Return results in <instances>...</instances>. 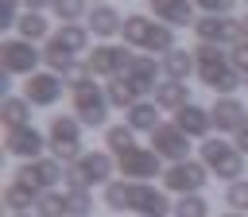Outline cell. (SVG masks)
Masks as SVG:
<instances>
[{
  "mask_svg": "<svg viewBox=\"0 0 248 217\" xmlns=\"http://www.w3.org/2000/svg\"><path fill=\"white\" fill-rule=\"evenodd\" d=\"M194 58H198V81L209 85L217 97H232L236 85H244V78L236 74L232 58L225 46H213V43H198L194 46Z\"/></svg>",
  "mask_w": 248,
  "mask_h": 217,
  "instance_id": "6da1fadb",
  "label": "cell"
},
{
  "mask_svg": "<svg viewBox=\"0 0 248 217\" xmlns=\"http://www.w3.org/2000/svg\"><path fill=\"white\" fill-rule=\"evenodd\" d=\"M116 155L112 151H81L66 167V194L70 190H89V186H108L116 174Z\"/></svg>",
  "mask_w": 248,
  "mask_h": 217,
  "instance_id": "7a4b0ae2",
  "label": "cell"
},
{
  "mask_svg": "<svg viewBox=\"0 0 248 217\" xmlns=\"http://www.w3.org/2000/svg\"><path fill=\"white\" fill-rule=\"evenodd\" d=\"M124 43L128 46H136V50H155V58H163V54H170L174 50V27H167V23H159V19H147V16H128L124 19Z\"/></svg>",
  "mask_w": 248,
  "mask_h": 217,
  "instance_id": "3957f363",
  "label": "cell"
},
{
  "mask_svg": "<svg viewBox=\"0 0 248 217\" xmlns=\"http://www.w3.org/2000/svg\"><path fill=\"white\" fill-rule=\"evenodd\" d=\"M85 46H89V27H85V23H62V27L46 39V46H43V62H46L54 74H62V70L74 62V54L85 50Z\"/></svg>",
  "mask_w": 248,
  "mask_h": 217,
  "instance_id": "277c9868",
  "label": "cell"
},
{
  "mask_svg": "<svg viewBox=\"0 0 248 217\" xmlns=\"http://www.w3.org/2000/svg\"><path fill=\"white\" fill-rule=\"evenodd\" d=\"M198 159L209 167V174H217V178H225V182H240V174H244V151L236 147V143H229V140H202V147H198Z\"/></svg>",
  "mask_w": 248,
  "mask_h": 217,
  "instance_id": "5b68a950",
  "label": "cell"
},
{
  "mask_svg": "<svg viewBox=\"0 0 248 217\" xmlns=\"http://www.w3.org/2000/svg\"><path fill=\"white\" fill-rule=\"evenodd\" d=\"M70 108H74V116L81 120V128H108V108H112V105H108V93L97 89V81L74 89Z\"/></svg>",
  "mask_w": 248,
  "mask_h": 217,
  "instance_id": "8992f818",
  "label": "cell"
},
{
  "mask_svg": "<svg viewBox=\"0 0 248 217\" xmlns=\"http://www.w3.org/2000/svg\"><path fill=\"white\" fill-rule=\"evenodd\" d=\"M46 147H50V159L74 163V159L81 155V120L58 112V116L46 124Z\"/></svg>",
  "mask_w": 248,
  "mask_h": 217,
  "instance_id": "52a82bcc",
  "label": "cell"
},
{
  "mask_svg": "<svg viewBox=\"0 0 248 217\" xmlns=\"http://www.w3.org/2000/svg\"><path fill=\"white\" fill-rule=\"evenodd\" d=\"M205 182H209V167H205L202 159H182V163H170V167L163 170V190H167V194H178V198L202 194Z\"/></svg>",
  "mask_w": 248,
  "mask_h": 217,
  "instance_id": "ba28073f",
  "label": "cell"
},
{
  "mask_svg": "<svg viewBox=\"0 0 248 217\" xmlns=\"http://www.w3.org/2000/svg\"><path fill=\"white\" fill-rule=\"evenodd\" d=\"M128 209H132L136 217H167V213H174V202L167 198L163 186L132 182V186H128Z\"/></svg>",
  "mask_w": 248,
  "mask_h": 217,
  "instance_id": "9c48e42d",
  "label": "cell"
},
{
  "mask_svg": "<svg viewBox=\"0 0 248 217\" xmlns=\"http://www.w3.org/2000/svg\"><path fill=\"white\" fill-rule=\"evenodd\" d=\"M39 62H43V50H35V43L27 39H4V78H31L39 74Z\"/></svg>",
  "mask_w": 248,
  "mask_h": 217,
  "instance_id": "30bf717a",
  "label": "cell"
},
{
  "mask_svg": "<svg viewBox=\"0 0 248 217\" xmlns=\"http://www.w3.org/2000/svg\"><path fill=\"white\" fill-rule=\"evenodd\" d=\"M16 178L27 182L31 190L46 194V190H54L58 182H66V167H62V159H31V163H19V167H16Z\"/></svg>",
  "mask_w": 248,
  "mask_h": 217,
  "instance_id": "8fae6325",
  "label": "cell"
},
{
  "mask_svg": "<svg viewBox=\"0 0 248 217\" xmlns=\"http://www.w3.org/2000/svg\"><path fill=\"white\" fill-rule=\"evenodd\" d=\"M43 147H46V136H43L35 124H19V128H8V132H4V151L16 155L19 163L43 159Z\"/></svg>",
  "mask_w": 248,
  "mask_h": 217,
  "instance_id": "7c38bea8",
  "label": "cell"
},
{
  "mask_svg": "<svg viewBox=\"0 0 248 217\" xmlns=\"http://www.w3.org/2000/svg\"><path fill=\"white\" fill-rule=\"evenodd\" d=\"M132 58L136 54H128V46H112V43H101L97 50H89V70L97 74V78H124L128 74V66H132Z\"/></svg>",
  "mask_w": 248,
  "mask_h": 217,
  "instance_id": "4fadbf2b",
  "label": "cell"
},
{
  "mask_svg": "<svg viewBox=\"0 0 248 217\" xmlns=\"http://www.w3.org/2000/svg\"><path fill=\"white\" fill-rule=\"evenodd\" d=\"M151 151L167 163H182V159H190V136L178 124H159L151 132Z\"/></svg>",
  "mask_w": 248,
  "mask_h": 217,
  "instance_id": "5bb4252c",
  "label": "cell"
},
{
  "mask_svg": "<svg viewBox=\"0 0 248 217\" xmlns=\"http://www.w3.org/2000/svg\"><path fill=\"white\" fill-rule=\"evenodd\" d=\"M159 163H163V159H159L151 147H132V151L116 155L120 174H124V178H132V182H151L155 174H163V167H159Z\"/></svg>",
  "mask_w": 248,
  "mask_h": 217,
  "instance_id": "9a60e30c",
  "label": "cell"
},
{
  "mask_svg": "<svg viewBox=\"0 0 248 217\" xmlns=\"http://www.w3.org/2000/svg\"><path fill=\"white\" fill-rule=\"evenodd\" d=\"M124 81H128V85L136 89V97L143 101L147 93L159 89V81H163V62L151 58V54H136L132 66H128V74H124Z\"/></svg>",
  "mask_w": 248,
  "mask_h": 217,
  "instance_id": "2e32d148",
  "label": "cell"
},
{
  "mask_svg": "<svg viewBox=\"0 0 248 217\" xmlns=\"http://www.w3.org/2000/svg\"><path fill=\"white\" fill-rule=\"evenodd\" d=\"M62 89H66V81H62V74H54V70H39V74H31V78L23 81V97H27L31 105H39V108L58 105Z\"/></svg>",
  "mask_w": 248,
  "mask_h": 217,
  "instance_id": "e0dca14e",
  "label": "cell"
},
{
  "mask_svg": "<svg viewBox=\"0 0 248 217\" xmlns=\"http://www.w3.org/2000/svg\"><path fill=\"white\" fill-rule=\"evenodd\" d=\"M174 124H178V128H182L190 140H209V128H213V112L190 101L186 108H178V112H174Z\"/></svg>",
  "mask_w": 248,
  "mask_h": 217,
  "instance_id": "ac0fdd59",
  "label": "cell"
},
{
  "mask_svg": "<svg viewBox=\"0 0 248 217\" xmlns=\"http://www.w3.org/2000/svg\"><path fill=\"white\" fill-rule=\"evenodd\" d=\"M85 19H89V23H85L89 35H97V39H112V35L124 31V16H120L116 8H108V4H93Z\"/></svg>",
  "mask_w": 248,
  "mask_h": 217,
  "instance_id": "d6986e66",
  "label": "cell"
},
{
  "mask_svg": "<svg viewBox=\"0 0 248 217\" xmlns=\"http://www.w3.org/2000/svg\"><path fill=\"white\" fill-rule=\"evenodd\" d=\"M151 12L167 23V27H194V0H151Z\"/></svg>",
  "mask_w": 248,
  "mask_h": 217,
  "instance_id": "ffe728a7",
  "label": "cell"
},
{
  "mask_svg": "<svg viewBox=\"0 0 248 217\" xmlns=\"http://www.w3.org/2000/svg\"><path fill=\"white\" fill-rule=\"evenodd\" d=\"M209 112H213V128H221V132H236V128L248 120V108H244L236 97H217Z\"/></svg>",
  "mask_w": 248,
  "mask_h": 217,
  "instance_id": "44dd1931",
  "label": "cell"
},
{
  "mask_svg": "<svg viewBox=\"0 0 248 217\" xmlns=\"http://www.w3.org/2000/svg\"><path fill=\"white\" fill-rule=\"evenodd\" d=\"M159 62H163V78H167V81H186L190 74H198V58H194V50H186V46H174V50L163 54Z\"/></svg>",
  "mask_w": 248,
  "mask_h": 217,
  "instance_id": "7402d4cb",
  "label": "cell"
},
{
  "mask_svg": "<svg viewBox=\"0 0 248 217\" xmlns=\"http://www.w3.org/2000/svg\"><path fill=\"white\" fill-rule=\"evenodd\" d=\"M155 105L163 108V112H178V108H186L190 105V85L186 81H159V89H155Z\"/></svg>",
  "mask_w": 248,
  "mask_h": 217,
  "instance_id": "603a6c76",
  "label": "cell"
},
{
  "mask_svg": "<svg viewBox=\"0 0 248 217\" xmlns=\"http://www.w3.org/2000/svg\"><path fill=\"white\" fill-rule=\"evenodd\" d=\"M159 112H163V108H159L155 101H136V105L128 108L124 124H128L132 132H147V136H151V132H155V128L163 124V120H159Z\"/></svg>",
  "mask_w": 248,
  "mask_h": 217,
  "instance_id": "cb8c5ba5",
  "label": "cell"
},
{
  "mask_svg": "<svg viewBox=\"0 0 248 217\" xmlns=\"http://www.w3.org/2000/svg\"><path fill=\"white\" fill-rule=\"evenodd\" d=\"M4 205H8L12 213H27L31 205H39V190H31L27 182L12 178V182L4 186Z\"/></svg>",
  "mask_w": 248,
  "mask_h": 217,
  "instance_id": "d4e9b609",
  "label": "cell"
},
{
  "mask_svg": "<svg viewBox=\"0 0 248 217\" xmlns=\"http://www.w3.org/2000/svg\"><path fill=\"white\" fill-rule=\"evenodd\" d=\"M16 31H19V39H27V43H39V39H50V35H54L50 23L43 19V12H23L19 23H16Z\"/></svg>",
  "mask_w": 248,
  "mask_h": 217,
  "instance_id": "484cf974",
  "label": "cell"
},
{
  "mask_svg": "<svg viewBox=\"0 0 248 217\" xmlns=\"http://www.w3.org/2000/svg\"><path fill=\"white\" fill-rule=\"evenodd\" d=\"M132 147H140V143H136V132H132L128 124H108V128H105V151L124 155V151H132Z\"/></svg>",
  "mask_w": 248,
  "mask_h": 217,
  "instance_id": "4316f807",
  "label": "cell"
},
{
  "mask_svg": "<svg viewBox=\"0 0 248 217\" xmlns=\"http://www.w3.org/2000/svg\"><path fill=\"white\" fill-rule=\"evenodd\" d=\"M128 178H112L108 186H101V202H105V209H112V213H124L128 209Z\"/></svg>",
  "mask_w": 248,
  "mask_h": 217,
  "instance_id": "83f0119b",
  "label": "cell"
},
{
  "mask_svg": "<svg viewBox=\"0 0 248 217\" xmlns=\"http://www.w3.org/2000/svg\"><path fill=\"white\" fill-rule=\"evenodd\" d=\"M35 217H70V198H66V194H58V190H46V194H39Z\"/></svg>",
  "mask_w": 248,
  "mask_h": 217,
  "instance_id": "f1b7e54d",
  "label": "cell"
},
{
  "mask_svg": "<svg viewBox=\"0 0 248 217\" xmlns=\"http://www.w3.org/2000/svg\"><path fill=\"white\" fill-rule=\"evenodd\" d=\"M105 93H108V105H112V108H124V112L140 101V97H136V89H132L124 78H112V81L105 85Z\"/></svg>",
  "mask_w": 248,
  "mask_h": 217,
  "instance_id": "f546056e",
  "label": "cell"
},
{
  "mask_svg": "<svg viewBox=\"0 0 248 217\" xmlns=\"http://www.w3.org/2000/svg\"><path fill=\"white\" fill-rule=\"evenodd\" d=\"M4 124L8 128L31 124V101L27 97H4Z\"/></svg>",
  "mask_w": 248,
  "mask_h": 217,
  "instance_id": "4dcf8cb0",
  "label": "cell"
},
{
  "mask_svg": "<svg viewBox=\"0 0 248 217\" xmlns=\"http://www.w3.org/2000/svg\"><path fill=\"white\" fill-rule=\"evenodd\" d=\"M174 217H209V202L202 194H186L174 202Z\"/></svg>",
  "mask_w": 248,
  "mask_h": 217,
  "instance_id": "1f68e13d",
  "label": "cell"
},
{
  "mask_svg": "<svg viewBox=\"0 0 248 217\" xmlns=\"http://www.w3.org/2000/svg\"><path fill=\"white\" fill-rule=\"evenodd\" d=\"M62 81H66L70 89H81V85H89V81H93V70H89V62H78V58H74V62L62 70Z\"/></svg>",
  "mask_w": 248,
  "mask_h": 217,
  "instance_id": "d6a6232c",
  "label": "cell"
},
{
  "mask_svg": "<svg viewBox=\"0 0 248 217\" xmlns=\"http://www.w3.org/2000/svg\"><path fill=\"white\" fill-rule=\"evenodd\" d=\"M50 8H54V16H58L62 23H78L81 16H89V12H85V0H54Z\"/></svg>",
  "mask_w": 248,
  "mask_h": 217,
  "instance_id": "836d02e7",
  "label": "cell"
},
{
  "mask_svg": "<svg viewBox=\"0 0 248 217\" xmlns=\"http://www.w3.org/2000/svg\"><path fill=\"white\" fill-rule=\"evenodd\" d=\"M225 205H232L236 213H240V209H248V182H244V178L225 186Z\"/></svg>",
  "mask_w": 248,
  "mask_h": 217,
  "instance_id": "e575fe53",
  "label": "cell"
},
{
  "mask_svg": "<svg viewBox=\"0 0 248 217\" xmlns=\"http://www.w3.org/2000/svg\"><path fill=\"white\" fill-rule=\"evenodd\" d=\"M66 198H70V217H89V209H93L89 190H70Z\"/></svg>",
  "mask_w": 248,
  "mask_h": 217,
  "instance_id": "d590c367",
  "label": "cell"
},
{
  "mask_svg": "<svg viewBox=\"0 0 248 217\" xmlns=\"http://www.w3.org/2000/svg\"><path fill=\"white\" fill-rule=\"evenodd\" d=\"M19 4L23 0H0V27H16L19 23Z\"/></svg>",
  "mask_w": 248,
  "mask_h": 217,
  "instance_id": "8d00e7d4",
  "label": "cell"
},
{
  "mask_svg": "<svg viewBox=\"0 0 248 217\" xmlns=\"http://www.w3.org/2000/svg\"><path fill=\"white\" fill-rule=\"evenodd\" d=\"M236 0H194V8H202L205 16H229Z\"/></svg>",
  "mask_w": 248,
  "mask_h": 217,
  "instance_id": "74e56055",
  "label": "cell"
},
{
  "mask_svg": "<svg viewBox=\"0 0 248 217\" xmlns=\"http://www.w3.org/2000/svg\"><path fill=\"white\" fill-rule=\"evenodd\" d=\"M232 143H236V147H240V151L248 155V120H244V124H240V128L232 132Z\"/></svg>",
  "mask_w": 248,
  "mask_h": 217,
  "instance_id": "f35d334b",
  "label": "cell"
},
{
  "mask_svg": "<svg viewBox=\"0 0 248 217\" xmlns=\"http://www.w3.org/2000/svg\"><path fill=\"white\" fill-rule=\"evenodd\" d=\"M50 4H54V0H23L27 12H43V8H50Z\"/></svg>",
  "mask_w": 248,
  "mask_h": 217,
  "instance_id": "ab89813d",
  "label": "cell"
},
{
  "mask_svg": "<svg viewBox=\"0 0 248 217\" xmlns=\"http://www.w3.org/2000/svg\"><path fill=\"white\" fill-rule=\"evenodd\" d=\"M244 46H248V16H244Z\"/></svg>",
  "mask_w": 248,
  "mask_h": 217,
  "instance_id": "60d3db41",
  "label": "cell"
},
{
  "mask_svg": "<svg viewBox=\"0 0 248 217\" xmlns=\"http://www.w3.org/2000/svg\"><path fill=\"white\" fill-rule=\"evenodd\" d=\"M221 217H248V213H236V209H232V213H221Z\"/></svg>",
  "mask_w": 248,
  "mask_h": 217,
  "instance_id": "b9f144b4",
  "label": "cell"
},
{
  "mask_svg": "<svg viewBox=\"0 0 248 217\" xmlns=\"http://www.w3.org/2000/svg\"><path fill=\"white\" fill-rule=\"evenodd\" d=\"M12 217H31V213H12Z\"/></svg>",
  "mask_w": 248,
  "mask_h": 217,
  "instance_id": "7bdbcfd3",
  "label": "cell"
},
{
  "mask_svg": "<svg viewBox=\"0 0 248 217\" xmlns=\"http://www.w3.org/2000/svg\"><path fill=\"white\" fill-rule=\"evenodd\" d=\"M244 85H248V74H244Z\"/></svg>",
  "mask_w": 248,
  "mask_h": 217,
  "instance_id": "ee69618b",
  "label": "cell"
},
{
  "mask_svg": "<svg viewBox=\"0 0 248 217\" xmlns=\"http://www.w3.org/2000/svg\"><path fill=\"white\" fill-rule=\"evenodd\" d=\"M93 4H101V0H93Z\"/></svg>",
  "mask_w": 248,
  "mask_h": 217,
  "instance_id": "f6af8a7d",
  "label": "cell"
}]
</instances>
